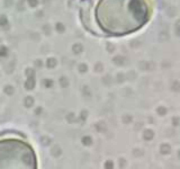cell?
<instances>
[{"label":"cell","mask_w":180,"mask_h":169,"mask_svg":"<svg viewBox=\"0 0 180 169\" xmlns=\"http://www.w3.org/2000/svg\"><path fill=\"white\" fill-rule=\"evenodd\" d=\"M178 123H179V122H178V120H177V118H175V120H173V124H175V126H176V125H178Z\"/></svg>","instance_id":"cell-5"},{"label":"cell","mask_w":180,"mask_h":169,"mask_svg":"<svg viewBox=\"0 0 180 169\" xmlns=\"http://www.w3.org/2000/svg\"><path fill=\"white\" fill-rule=\"evenodd\" d=\"M143 137H144L145 140H148V141H150V140H152V139L154 137V132H153V131H151V130H146V131H144Z\"/></svg>","instance_id":"cell-3"},{"label":"cell","mask_w":180,"mask_h":169,"mask_svg":"<svg viewBox=\"0 0 180 169\" xmlns=\"http://www.w3.org/2000/svg\"><path fill=\"white\" fill-rule=\"evenodd\" d=\"M97 20L108 34H128L148 22L150 8L146 0H100Z\"/></svg>","instance_id":"cell-1"},{"label":"cell","mask_w":180,"mask_h":169,"mask_svg":"<svg viewBox=\"0 0 180 169\" xmlns=\"http://www.w3.org/2000/svg\"><path fill=\"white\" fill-rule=\"evenodd\" d=\"M160 152L162 154H169L171 152V147L168 144V143H163L160 147Z\"/></svg>","instance_id":"cell-2"},{"label":"cell","mask_w":180,"mask_h":169,"mask_svg":"<svg viewBox=\"0 0 180 169\" xmlns=\"http://www.w3.org/2000/svg\"><path fill=\"white\" fill-rule=\"evenodd\" d=\"M178 157L180 158V150H179V152H178Z\"/></svg>","instance_id":"cell-6"},{"label":"cell","mask_w":180,"mask_h":169,"mask_svg":"<svg viewBox=\"0 0 180 169\" xmlns=\"http://www.w3.org/2000/svg\"><path fill=\"white\" fill-rule=\"evenodd\" d=\"M158 112H159V114H160V115H164V114L167 113V110H166V108H164V107H160Z\"/></svg>","instance_id":"cell-4"}]
</instances>
